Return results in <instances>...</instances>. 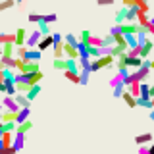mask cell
<instances>
[{"mask_svg":"<svg viewBox=\"0 0 154 154\" xmlns=\"http://www.w3.org/2000/svg\"><path fill=\"white\" fill-rule=\"evenodd\" d=\"M116 62V56L112 54H102L98 58H94L93 62H91V71H98V69H104V67H110Z\"/></svg>","mask_w":154,"mask_h":154,"instance_id":"6da1fadb","label":"cell"},{"mask_svg":"<svg viewBox=\"0 0 154 154\" xmlns=\"http://www.w3.org/2000/svg\"><path fill=\"white\" fill-rule=\"evenodd\" d=\"M41 38H42V33L38 31V29H37V31H31V33L27 35L25 46H27V48H37V45H38V41H41Z\"/></svg>","mask_w":154,"mask_h":154,"instance_id":"7a4b0ae2","label":"cell"},{"mask_svg":"<svg viewBox=\"0 0 154 154\" xmlns=\"http://www.w3.org/2000/svg\"><path fill=\"white\" fill-rule=\"evenodd\" d=\"M21 73H33V71H38V62L37 60H25L23 66L19 67Z\"/></svg>","mask_w":154,"mask_h":154,"instance_id":"3957f363","label":"cell"},{"mask_svg":"<svg viewBox=\"0 0 154 154\" xmlns=\"http://www.w3.org/2000/svg\"><path fill=\"white\" fill-rule=\"evenodd\" d=\"M52 45H54V37H52V33H50V35H42V38L38 41L37 48H38V50H42V52H45V50H48V48H50Z\"/></svg>","mask_w":154,"mask_h":154,"instance_id":"277c9868","label":"cell"},{"mask_svg":"<svg viewBox=\"0 0 154 154\" xmlns=\"http://www.w3.org/2000/svg\"><path fill=\"white\" fill-rule=\"evenodd\" d=\"M2 106H4L6 110H12V112H19V106H17V102H16V98H14V96H10V94L4 96Z\"/></svg>","mask_w":154,"mask_h":154,"instance_id":"5b68a950","label":"cell"},{"mask_svg":"<svg viewBox=\"0 0 154 154\" xmlns=\"http://www.w3.org/2000/svg\"><path fill=\"white\" fill-rule=\"evenodd\" d=\"M141 64H143L141 56H129L127 54V58H125V66H127L129 69H137V67H141Z\"/></svg>","mask_w":154,"mask_h":154,"instance_id":"8992f818","label":"cell"},{"mask_svg":"<svg viewBox=\"0 0 154 154\" xmlns=\"http://www.w3.org/2000/svg\"><path fill=\"white\" fill-rule=\"evenodd\" d=\"M152 50H154V42H152V38H146V41H144L143 45H141V58H148Z\"/></svg>","mask_w":154,"mask_h":154,"instance_id":"52a82bcc","label":"cell"},{"mask_svg":"<svg viewBox=\"0 0 154 154\" xmlns=\"http://www.w3.org/2000/svg\"><path fill=\"white\" fill-rule=\"evenodd\" d=\"M12 146L16 148V150L19 152L23 146H25V133H17L16 131V137H14V143H12Z\"/></svg>","mask_w":154,"mask_h":154,"instance_id":"ba28073f","label":"cell"},{"mask_svg":"<svg viewBox=\"0 0 154 154\" xmlns=\"http://www.w3.org/2000/svg\"><path fill=\"white\" fill-rule=\"evenodd\" d=\"M64 54L66 58H79V50H77V46L69 45V42H64Z\"/></svg>","mask_w":154,"mask_h":154,"instance_id":"9c48e42d","label":"cell"},{"mask_svg":"<svg viewBox=\"0 0 154 154\" xmlns=\"http://www.w3.org/2000/svg\"><path fill=\"white\" fill-rule=\"evenodd\" d=\"M25 41H27V29L19 27L16 33V46H25Z\"/></svg>","mask_w":154,"mask_h":154,"instance_id":"30bf717a","label":"cell"},{"mask_svg":"<svg viewBox=\"0 0 154 154\" xmlns=\"http://www.w3.org/2000/svg\"><path fill=\"white\" fill-rule=\"evenodd\" d=\"M14 98H16V102H17L19 108H29V106H31V100L27 98V94H25V93H17L16 96H14Z\"/></svg>","mask_w":154,"mask_h":154,"instance_id":"8fae6325","label":"cell"},{"mask_svg":"<svg viewBox=\"0 0 154 154\" xmlns=\"http://www.w3.org/2000/svg\"><path fill=\"white\" fill-rule=\"evenodd\" d=\"M64 77L67 81H71V83H75V85H81V77L77 71H71V69H64Z\"/></svg>","mask_w":154,"mask_h":154,"instance_id":"7c38bea8","label":"cell"},{"mask_svg":"<svg viewBox=\"0 0 154 154\" xmlns=\"http://www.w3.org/2000/svg\"><path fill=\"white\" fill-rule=\"evenodd\" d=\"M152 141H154L152 133H141V135L135 137V143H137V144H150Z\"/></svg>","mask_w":154,"mask_h":154,"instance_id":"4fadbf2b","label":"cell"},{"mask_svg":"<svg viewBox=\"0 0 154 154\" xmlns=\"http://www.w3.org/2000/svg\"><path fill=\"white\" fill-rule=\"evenodd\" d=\"M42 58V50H38V48H27V56L23 58V60H41Z\"/></svg>","mask_w":154,"mask_h":154,"instance_id":"5bb4252c","label":"cell"},{"mask_svg":"<svg viewBox=\"0 0 154 154\" xmlns=\"http://www.w3.org/2000/svg\"><path fill=\"white\" fill-rule=\"evenodd\" d=\"M29 116H31V108H19V112L16 114V123H21L29 119Z\"/></svg>","mask_w":154,"mask_h":154,"instance_id":"9a60e30c","label":"cell"},{"mask_svg":"<svg viewBox=\"0 0 154 154\" xmlns=\"http://www.w3.org/2000/svg\"><path fill=\"white\" fill-rule=\"evenodd\" d=\"M31 129H33V122H31V119H25V122H21V123H17V127H16V131L17 133H29V131H31Z\"/></svg>","mask_w":154,"mask_h":154,"instance_id":"2e32d148","label":"cell"},{"mask_svg":"<svg viewBox=\"0 0 154 154\" xmlns=\"http://www.w3.org/2000/svg\"><path fill=\"white\" fill-rule=\"evenodd\" d=\"M122 98L125 100V102H127V106H129V108H137V96H133V94L129 93L127 89H125V93L122 94Z\"/></svg>","mask_w":154,"mask_h":154,"instance_id":"e0dca14e","label":"cell"},{"mask_svg":"<svg viewBox=\"0 0 154 154\" xmlns=\"http://www.w3.org/2000/svg\"><path fill=\"white\" fill-rule=\"evenodd\" d=\"M25 75H27V83L29 85H37V83H41V79H42L41 69H38V71H33V73H25Z\"/></svg>","mask_w":154,"mask_h":154,"instance_id":"ac0fdd59","label":"cell"},{"mask_svg":"<svg viewBox=\"0 0 154 154\" xmlns=\"http://www.w3.org/2000/svg\"><path fill=\"white\" fill-rule=\"evenodd\" d=\"M16 56V45H4L2 46V58H14Z\"/></svg>","mask_w":154,"mask_h":154,"instance_id":"d6986e66","label":"cell"},{"mask_svg":"<svg viewBox=\"0 0 154 154\" xmlns=\"http://www.w3.org/2000/svg\"><path fill=\"white\" fill-rule=\"evenodd\" d=\"M38 93H41V87H38V83H37V85H31V89H29L25 94H27V98L33 102V100H35L37 96H38Z\"/></svg>","mask_w":154,"mask_h":154,"instance_id":"ffe728a7","label":"cell"},{"mask_svg":"<svg viewBox=\"0 0 154 154\" xmlns=\"http://www.w3.org/2000/svg\"><path fill=\"white\" fill-rule=\"evenodd\" d=\"M125 41H127V46L129 48L139 46V41H137V35H135V33H125Z\"/></svg>","mask_w":154,"mask_h":154,"instance_id":"44dd1931","label":"cell"},{"mask_svg":"<svg viewBox=\"0 0 154 154\" xmlns=\"http://www.w3.org/2000/svg\"><path fill=\"white\" fill-rule=\"evenodd\" d=\"M127 91L133 96H141V83H139V81H133L131 85H127Z\"/></svg>","mask_w":154,"mask_h":154,"instance_id":"7402d4cb","label":"cell"},{"mask_svg":"<svg viewBox=\"0 0 154 154\" xmlns=\"http://www.w3.org/2000/svg\"><path fill=\"white\" fill-rule=\"evenodd\" d=\"M16 114H17V112H12V110H6V108H4V112H2V116H0V119H2V122H16Z\"/></svg>","mask_w":154,"mask_h":154,"instance_id":"603a6c76","label":"cell"},{"mask_svg":"<svg viewBox=\"0 0 154 154\" xmlns=\"http://www.w3.org/2000/svg\"><path fill=\"white\" fill-rule=\"evenodd\" d=\"M14 83H16V89H17V93H27L29 89H31V85L27 83V81H14Z\"/></svg>","mask_w":154,"mask_h":154,"instance_id":"cb8c5ba5","label":"cell"},{"mask_svg":"<svg viewBox=\"0 0 154 154\" xmlns=\"http://www.w3.org/2000/svg\"><path fill=\"white\" fill-rule=\"evenodd\" d=\"M4 94H10V96L17 94V89H16V83H14V81H6V91H4Z\"/></svg>","mask_w":154,"mask_h":154,"instance_id":"d4e9b609","label":"cell"},{"mask_svg":"<svg viewBox=\"0 0 154 154\" xmlns=\"http://www.w3.org/2000/svg\"><path fill=\"white\" fill-rule=\"evenodd\" d=\"M37 25H38V31H41L42 35H50V23H46L45 19H41Z\"/></svg>","mask_w":154,"mask_h":154,"instance_id":"484cf974","label":"cell"},{"mask_svg":"<svg viewBox=\"0 0 154 154\" xmlns=\"http://www.w3.org/2000/svg\"><path fill=\"white\" fill-rule=\"evenodd\" d=\"M89 56H91V58L102 56V46H93V45H89Z\"/></svg>","mask_w":154,"mask_h":154,"instance_id":"4316f807","label":"cell"},{"mask_svg":"<svg viewBox=\"0 0 154 154\" xmlns=\"http://www.w3.org/2000/svg\"><path fill=\"white\" fill-rule=\"evenodd\" d=\"M52 66H54V69H60V71H64V69H66V58H54Z\"/></svg>","mask_w":154,"mask_h":154,"instance_id":"83f0119b","label":"cell"},{"mask_svg":"<svg viewBox=\"0 0 154 154\" xmlns=\"http://www.w3.org/2000/svg\"><path fill=\"white\" fill-rule=\"evenodd\" d=\"M137 106H143V108H152V98H143V96H137Z\"/></svg>","mask_w":154,"mask_h":154,"instance_id":"f1b7e54d","label":"cell"},{"mask_svg":"<svg viewBox=\"0 0 154 154\" xmlns=\"http://www.w3.org/2000/svg\"><path fill=\"white\" fill-rule=\"evenodd\" d=\"M17 4V0H2L0 2V12H4V10H10V8H14Z\"/></svg>","mask_w":154,"mask_h":154,"instance_id":"f546056e","label":"cell"},{"mask_svg":"<svg viewBox=\"0 0 154 154\" xmlns=\"http://www.w3.org/2000/svg\"><path fill=\"white\" fill-rule=\"evenodd\" d=\"M64 42H69V45H73V46H77L79 45V38H77L73 33H66V37H64Z\"/></svg>","mask_w":154,"mask_h":154,"instance_id":"4dcf8cb0","label":"cell"},{"mask_svg":"<svg viewBox=\"0 0 154 154\" xmlns=\"http://www.w3.org/2000/svg\"><path fill=\"white\" fill-rule=\"evenodd\" d=\"M93 73L91 69H79V77H81V85H87L89 83V75Z\"/></svg>","mask_w":154,"mask_h":154,"instance_id":"1f68e13d","label":"cell"},{"mask_svg":"<svg viewBox=\"0 0 154 154\" xmlns=\"http://www.w3.org/2000/svg\"><path fill=\"white\" fill-rule=\"evenodd\" d=\"M125 89H127V87H125V83H122V85H118V87H114V96L116 98H122V94L125 93Z\"/></svg>","mask_w":154,"mask_h":154,"instance_id":"d6a6232c","label":"cell"},{"mask_svg":"<svg viewBox=\"0 0 154 154\" xmlns=\"http://www.w3.org/2000/svg\"><path fill=\"white\" fill-rule=\"evenodd\" d=\"M125 12H127V8H122L119 12H116V23H125Z\"/></svg>","mask_w":154,"mask_h":154,"instance_id":"836d02e7","label":"cell"},{"mask_svg":"<svg viewBox=\"0 0 154 154\" xmlns=\"http://www.w3.org/2000/svg\"><path fill=\"white\" fill-rule=\"evenodd\" d=\"M89 45H93V46H104V38H100V37H93V35H91Z\"/></svg>","mask_w":154,"mask_h":154,"instance_id":"e575fe53","label":"cell"},{"mask_svg":"<svg viewBox=\"0 0 154 154\" xmlns=\"http://www.w3.org/2000/svg\"><path fill=\"white\" fill-rule=\"evenodd\" d=\"M27 19H29V21H31V23H38V21H41V19H42V16H38V14L31 12V14H29V16H27Z\"/></svg>","mask_w":154,"mask_h":154,"instance_id":"d590c367","label":"cell"},{"mask_svg":"<svg viewBox=\"0 0 154 154\" xmlns=\"http://www.w3.org/2000/svg\"><path fill=\"white\" fill-rule=\"evenodd\" d=\"M89 38H91V31H81V35H79L81 42H87V45H89Z\"/></svg>","mask_w":154,"mask_h":154,"instance_id":"8d00e7d4","label":"cell"},{"mask_svg":"<svg viewBox=\"0 0 154 154\" xmlns=\"http://www.w3.org/2000/svg\"><path fill=\"white\" fill-rule=\"evenodd\" d=\"M135 4H137V8H141L143 12H148V4H146V0H135Z\"/></svg>","mask_w":154,"mask_h":154,"instance_id":"74e56055","label":"cell"},{"mask_svg":"<svg viewBox=\"0 0 154 154\" xmlns=\"http://www.w3.org/2000/svg\"><path fill=\"white\" fill-rule=\"evenodd\" d=\"M127 54H129V56H141V46H135V48H127Z\"/></svg>","mask_w":154,"mask_h":154,"instance_id":"f35d334b","label":"cell"},{"mask_svg":"<svg viewBox=\"0 0 154 154\" xmlns=\"http://www.w3.org/2000/svg\"><path fill=\"white\" fill-rule=\"evenodd\" d=\"M112 45H114V35L108 33V35L104 37V46H112Z\"/></svg>","mask_w":154,"mask_h":154,"instance_id":"ab89813d","label":"cell"},{"mask_svg":"<svg viewBox=\"0 0 154 154\" xmlns=\"http://www.w3.org/2000/svg\"><path fill=\"white\" fill-rule=\"evenodd\" d=\"M42 19H45L46 23H54L58 19V16H56V14H48V16H42Z\"/></svg>","mask_w":154,"mask_h":154,"instance_id":"60d3db41","label":"cell"},{"mask_svg":"<svg viewBox=\"0 0 154 154\" xmlns=\"http://www.w3.org/2000/svg\"><path fill=\"white\" fill-rule=\"evenodd\" d=\"M139 154H150V148H148V144H139Z\"/></svg>","mask_w":154,"mask_h":154,"instance_id":"b9f144b4","label":"cell"},{"mask_svg":"<svg viewBox=\"0 0 154 154\" xmlns=\"http://www.w3.org/2000/svg\"><path fill=\"white\" fill-rule=\"evenodd\" d=\"M114 2H116V0H96V4H98V6H112Z\"/></svg>","mask_w":154,"mask_h":154,"instance_id":"7bdbcfd3","label":"cell"},{"mask_svg":"<svg viewBox=\"0 0 154 154\" xmlns=\"http://www.w3.org/2000/svg\"><path fill=\"white\" fill-rule=\"evenodd\" d=\"M148 148H150V154H154V141H152L150 144H148Z\"/></svg>","mask_w":154,"mask_h":154,"instance_id":"ee69618b","label":"cell"},{"mask_svg":"<svg viewBox=\"0 0 154 154\" xmlns=\"http://www.w3.org/2000/svg\"><path fill=\"white\" fill-rule=\"evenodd\" d=\"M150 119L154 122V106H152V110H150Z\"/></svg>","mask_w":154,"mask_h":154,"instance_id":"f6af8a7d","label":"cell"},{"mask_svg":"<svg viewBox=\"0 0 154 154\" xmlns=\"http://www.w3.org/2000/svg\"><path fill=\"white\" fill-rule=\"evenodd\" d=\"M150 96H154V85H150Z\"/></svg>","mask_w":154,"mask_h":154,"instance_id":"bcb514c9","label":"cell"},{"mask_svg":"<svg viewBox=\"0 0 154 154\" xmlns=\"http://www.w3.org/2000/svg\"><path fill=\"white\" fill-rule=\"evenodd\" d=\"M2 112H4V106H2V102H0V116H2Z\"/></svg>","mask_w":154,"mask_h":154,"instance_id":"7dc6e473","label":"cell"},{"mask_svg":"<svg viewBox=\"0 0 154 154\" xmlns=\"http://www.w3.org/2000/svg\"><path fill=\"white\" fill-rule=\"evenodd\" d=\"M150 69H154V60H150Z\"/></svg>","mask_w":154,"mask_h":154,"instance_id":"c3c4849f","label":"cell"},{"mask_svg":"<svg viewBox=\"0 0 154 154\" xmlns=\"http://www.w3.org/2000/svg\"><path fill=\"white\" fill-rule=\"evenodd\" d=\"M150 23H152V25H154V17H152V19H150Z\"/></svg>","mask_w":154,"mask_h":154,"instance_id":"681fc988","label":"cell"},{"mask_svg":"<svg viewBox=\"0 0 154 154\" xmlns=\"http://www.w3.org/2000/svg\"><path fill=\"white\" fill-rule=\"evenodd\" d=\"M0 129H2V119H0Z\"/></svg>","mask_w":154,"mask_h":154,"instance_id":"f907efd6","label":"cell"},{"mask_svg":"<svg viewBox=\"0 0 154 154\" xmlns=\"http://www.w3.org/2000/svg\"><path fill=\"white\" fill-rule=\"evenodd\" d=\"M19 2H25V0H17V4H19Z\"/></svg>","mask_w":154,"mask_h":154,"instance_id":"816d5d0a","label":"cell"},{"mask_svg":"<svg viewBox=\"0 0 154 154\" xmlns=\"http://www.w3.org/2000/svg\"><path fill=\"white\" fill-rule=\"evenodd\" d=\"M152 106H154V96H152Z\"/></svg>","mask_w":154,"mask_h":154,"instance_id":"f5cc1de1","label":"cell"},{"mask_svg":"<svg viewBox=\"0 0 154 154\" xmlns=\"http://www.w3.org/2000/svg\"><path fill=\"white\" fill-rule=\"evenodd\" d=\"M152 42H154V35H152Z\"/></svg>","mask_w":154,"mask_h":154,"instance_id":"db71d44e","label":"cell"}]
</instances>
